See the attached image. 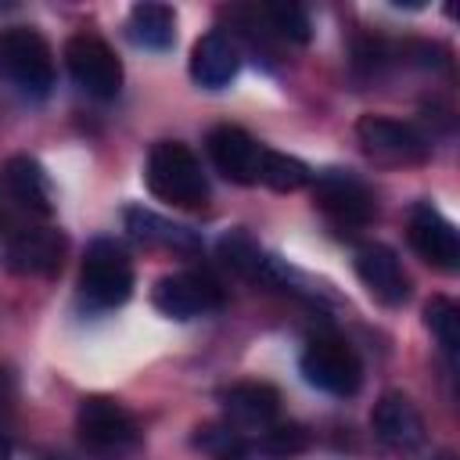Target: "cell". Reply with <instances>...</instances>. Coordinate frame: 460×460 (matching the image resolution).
Instances as JSON below:
<instances>
[{
    "label": "cell",
    "mask_w": 460,
    "mask_h": 460,
    "mask_svg": "<svg viewBox=\"0 0 460 460\" xmlns=\"http://www.w3.org/2000/svg\"><path fill=\"white\" fill-rule=\"evenodd\" d=\"M147 190L176 208H201L208 201V180L198 155L180 140H158L144 165Z\"/></svg>",
    "instance_id": "6da1fadb"
},
{
    "label": "cell",
    "mask_w": 460,
    "mask_h": 460,
    "mask_svg": "<svg viewBox=\"0 0 460 460\" xmlns=\"http://www.w3.org/2000/svg\"><path fill=\"white\" fill-rule=\"evenodd\" d=\"M75 431H79V442L104 456V460H122L129 456L137 446H140V424L137 417L108 399V395H86L75 410Z\"/></svg>",
    "instance_id": "7a4b0ae2"
},
{
    "label": "cell",
    "mask_w": 460,
    "mask_h": 460,
    "mask_svg": "<svg viewBox=\"0 0 460 460\" xmlns=\"http://www.w3.org/2000/svg\"><path fill=\"white\" fill-rule=\"evenodd\" d=\"M79 291L93 309H115L129 302L133 295V262L126 248L111 237H97L86 244L83 270H79Z\"/></svg>",
    "instance_id": "3957f363"
},
{
    "label": "cell",
    "mask_w": 460,
    "mask_h": 460,
    "mask_svg": "<svg viewBox=\"0 0 460 460\" xmlns=\"http://www.w3.org/2000/svg\"><path fill=\"white\" fill-rule=\"evenodd\" d=\"M298 370H302L305 385H313L316 392H327V395H341V399L356 395L363 385V363H359L356 349L338 334L309 338L298 356Z\"/></svg>",
    "instance_id": "277c9868"
},
{
    "label": "cell",
    "mask_w": 460,
    "mask_h": 460,
    "mask_svg": "<svg viewBox=\"0 0 460 460\" xmlns=\"http://www.w3.org/2000/svg\"><path fill=\"white\" fill-rule=\"evenodd\" d=\"M0 65L18 83V90L36 97V101H43L54 86L50 43L32 25H11L0 32Z\"/></svg>",
    "instance_id": "5b68a950"
},
{
    "label": "cell",
    "mask_w": 460,
    "mask_h": 460,
    "mask_svg": "<svg viewBox=\"0 0 460 460\" xmlns=\"http://www.w3.org/2000/svg\"><path fill=\"white\" fill-rule=\"evenodd\" d=\"M65 65L72 83L97 97V101H115L122 90V61L119 54L97 36V32H72L65 40Z\"/></svg>",
    "instance_id": "8992f818"
},
{
    "label": "cell",
    "mask_w": 460,
    "mask_h": 460,
    "mask_svg": "<svg viewBox=\"0 0 460 460\" xmlns=\"http://www.w3.org/2000/svg\"><path fill=\"white\" fill-rule=\"evenodd\" d=\"M313 201L327 216L331 226L349 230V234L352 230H363L377 216L374 190L359 176L341 172V169H327V172L313 176Z\"/></svg>",
    "instance_id": "52a82bcc"
},
{
    "label": "cell",
    "mask_w": 460,
    "mask_h": 460,
    "mask_svg": "<svg viewBox=\"0 0 460 460\" xmlns=\"http://www.w3.org/2000/svg\"><path fill=\"white\" fill-rule=\"evenodd\" d=\"M151 302H155L158 313H165L172 320H194V316H208V313L223 309L226 295H223V284L212 273L180 270V273H169L155 284Z\"/></svg>",
    "instance_id": "ba28073f"
},
{
    "label": "cell",
    "mask_w": 460,
    "mask_h": 460,
    "mask_svg": "<svg viewBox=\"0 0 460 460\" xmlns=\"http://www.w3.org/2000/svg\"><path fill=\"white\" fill-rule=\"evenodd\" d=\"M356 137L363 151L385 165H420L431 155V144L424 133H417L410 122L388 119V115H363L356 122Z\"/></svg>",
    "instance_id": "9c48e42d"
},
{
    "label": "cell",
    "mask_w": 460,
    "mask_h": 460,
    "mask_svg": "<svg viewBox=\"0 0 460 460\" xmlns=\"http://www.w3.org/2000/svg\"><path fill=\"white\" fill-rule=\"evenodd\" d=\"M406 237H410L413 252L428 266H435L442 273H456L460 270V234L431 201H417L410 208Z\"/></svg>",
    "instance_id": "30bf717a"
},
{
    "label": "cell",
    "mask_w": 460,
    "mask_h": 460,
    "mask_svg": "<svg viewBox=\"0 0 460 460\" xmlns=\"http://www.w3.org/2000/svg\"><path fill=\"white\" fill-rule=\"evenodd\" d=\"M205 151L216 165V172L230 183H241V187H252L259 183V162H262V144L244 133L241 126H216L208 137H205Z\"/></svg>",
    "instance_id": "8fae6325"
},
{
    "label": "cell",
    "mask_w": 460,
    "mask_h": 460,
    "mask_svg": "<svg viewBox=\"0 0 460 460\" xmlns=\"http://www.w3.org/2000/svg\"><path fill=\"white\" fill-rule=\"evenodd\" d=\"M370 431L374 438L392 453H413L424 446V417L402 392H385L370 410Z\"/></svg>",
    "instance_id": "7c38bea8"
},
{
    "label": "cell",
    "mask_w": 460,
    "mask_h": 460,
    "mask_svg": "<svg viewBox=\"0 0 460 460\" xmlns=\"http://www.w3.org/2000/svg\"><path fill=\"white\" fill-rule=\"evenodd\" d=\"M65 234L58 226H18L7 237V270L22 277H50L65 262Z\"/></svg>",
    "instance_id": "4fadbf2b"
},
{
    "label": "cell",
    "mask_w": 460,
    "mask_h": 460,
    "mask_svg": "<svg viewBox=\"0 0 460 460\" xmlns=\"http://www.w3.org/2000/svg\"><path fill=\"white\" fill-rule=\"evenodd\" d=\"M352 270L363 280V288L370 291V298H377L381 305H402L410 298V277L399 262V255L388 244H359L352 255Z\"/></svg>",
    "instance_id": "5bb4252c"
},
{
    "label": "cell",
    "mask_w": 460,
    "mask_h": 460,
    "mask_svg": "<svg viewBox=\"0 0 460 460\" xmlns=\"http://www.w3.org/2000/svg\"><path fill=\"white\" fill-rule=\"evenodd\" d=\"M216 252H219V259H223L226 270H234L237 277H244V280H252V284L273 288V284H288V277H291V270H288L277 255H270L244 226L226 230V234L216 241Z\"/></svg>",
    "instance_id": "9a60e30c"
},
{
    "label": "cell",
    "mask_w": 460,
    "mask_h": 460,
    "mask_svg": "<svg viewBox=\"0 0 460 460\" xmlns=\"http://www.w3.org/2000/svg\"><path fill=\"white\" fill-rule=\"evenodd\" d=\"M226 424H234L241 435L244 431H266L277 413H280V392L266 381H241L219 392Z\"/></svg>",
    "instance_id": "2e32d148"
},
{
    "label": "cell",
    "mask_w": 460,
    "mask_h": 460,
    "mask_svg": "<svg viewBox=\"0 0 460 460\" xmlns=\"http://www.w3.org/2000/svg\"><path fill=\"white\" fill-rule=\"evenodd\" d=\"M4 190L7 198L25 212L50 219L54 212V194H50V176L32 155H11L4 165Z\"/></svg>",
    "instance_id": "e0dca14e"
},
{
    "label": "cell",
    "mask_w": 460,
    "mask_h": 460,
    "mask_svg": "<svg viewBox=\"0 0 460 460\" xmlns=\"http://www.w3.org/2000/svg\"><path fill=\"white\" fill-rule=\"evenodd\" d=\"M241 68V50L226 32H205L190 50V79L201 90H223Z\"/></svg>",
    "instance_id": "ac0fdd59"
},
{
    "label": "cell",
    "mask_w": 460,
    "mask_h": 460,
    "mask_svg": "<svg viewBox=\"0 0 460 460\" xmlns=\"http://www.w3.org/2000/svg\"><path fill=\"white\" fill-rule=\"evenodd\" d=\"M122 223L129 230V237H137L140 244H158V248H172V252H198L201 248V237L194 230L169 223L144 205H129L122 212Z\"/></svg>",
    "instance_id": "d6986e66"
},
{
    "label": "cell",
    "mask_w": 460,
    "mask_h": 460,
    "mask_svg": "<svg viewBox=\"0 0 460 460\" xmlns=\"http://www.w3.org/2000/svg\"><path fill=\"white\" fill-rule=\"evenodd\" d=\"M129 40L144 50H169L176 43V11L158 0H140L129 7Z\"/></svg>",
    "instance_id": "ffe728a7"
},
{
    "label": "cell",
    "mask_w": 460,
    "mask_h": 460,
    "mask_svg": "<svg viewBox=\"0 0 460 460\" xmlns=\"http://www.w3.org/2000/svg\"><path fill=\"white\" fill-rule=\"evenodd\" d=\"M255 14L266 22V29L288 43H298L305 47L313 40V22H309V11L302 4H291V0H273V4H259Z\"/></svg>",
    "instance_id": "44dd1931"
},
{
    "label": "cell",
    "mask_w": 460,
    "mask_h": 460,
    "mask_svg": "<svg viewBox=\"0 0 460 460\" xmlns=\"http://www.w3.org/2000/svg\"><path fill=\"white\" fill-rule=\"evenodd\" d=\"M259 183H266L270 190H280V194H291V190H302L313 183V169L295 158V155H284V151H270L262 147V162H259Z\"/></svg>",
    "instance_id": "7402d4cb"
},
{
    "label": "cell",
    "mask_w": 460,
    "mask_h": 460,
    "mask_svg": "<svg viewBox=\"0 0 460 460\" xmlns=\"http://www.w3.org/2000/svg\"><path fill=\"white\" fill-rule=\"evenodd\" d=\"M194 449H201L208 460H252V446L248 438L226 424V420H216V424H201L194 428Z\"/></svg>",
    "instance_id": "603a6c76"
},
{
    "label": "cell",
    "mask_w": 460,
    "mask_h": 460,
    "mask_svg": "<svg viewBox=\"0 0 460 460\" xmlns=\"http://www.w3.org/2000/svg\"><path fill=\"white\" fill-rule=\"evenodd\" d=\"M424 323L435 334V341L442 345L446 359L456 363V352H460V305L453 298H446V295H435L424 305Z\"/></svg>",
    "instance_id": "cb8c5ba5"
},
{
    "label": "cell",
    "mask_w": 460,
    "mask_h": 460,
    "mask_svg": "<svg viewBox=\"0 0 460 460\" xmlns=\"http://www.w3.org/2000/svg\"><path fill=\"white\" fill-rule=\"evenodd\" d=\"M259 449L273 460H291L309 449V431L295 420H273L266 431H259Z\"/></svg>",
    "instance_id": "d4e9b609"
},
{
    "label": "cell",
    "mask_w": 460,
    "mask_h": 460,
    "mask_svg": "<svg viewBox=\"0 0 460 460\" xmlns=\"http://www.w3.org/2000/svg\"><path fill=\"white\" fill-rule=\"evenodd\" d=\"M11 395H14V381H11V374L0 367V410L11 402Z\"/></svg>",
    "instance_id": "484cf974"
},
{
    "label": "cell",
    "mask_w": 460,
    "mask_h": 460,
    "mask_svg": "<svg viewBox=\"0 0 460 460\" xmlns=\"http://www.w3.org/2000/svg\"><path fill=\"white\" fill-rule=\"evenodd\" d=\"M0 460H11V442L0 435Z\"/></svg>",
    "instance_id": "4316f807"
},
{
    "label": "cell",
    "mask_w": 460,
    "mask_h": 460,
    "mask_svg": "<svg viewBox=\"0 0 460 460\" xmlns=\"http://www.w3.org/2000/svg\"><path fill=\"white\" fill-rule=\"evenodd\" d=\"M435 460H453V453H438V456H435Z\"/></svg>",
    "instance_id": "83f0119b"
},
{
    "label": "cell",
    "mask_w": 460,
    "mask_h": 460,
    "mask_svg": "<svg viewBox=\"0 0 460 460\" xmlns=\"http://www.w3.org/2000/svg\"><path fill=\"white\" fill-rule=\"evenodd\" d=\"M0 72H4V65H0Z\"/></svg>",
    "instance_id": "f1b7e54d"
}]
</instances>
